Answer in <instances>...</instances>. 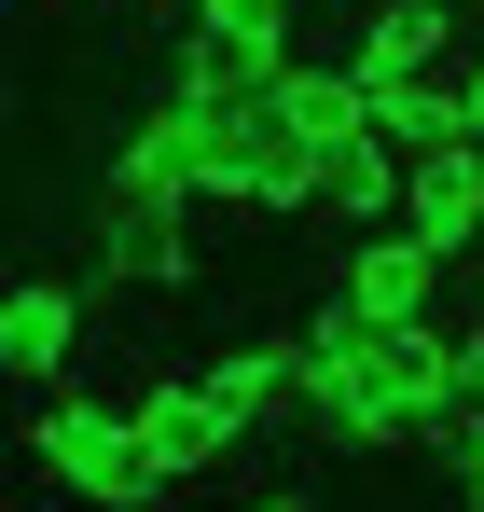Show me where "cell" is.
Wrapping results in <instances>:
<instances>
[{"instance_id": "5", "label": "cell", "mask_w": 484, "mask_h": 512, "mask_svg": "<svg viewBox=\"0 0 484 512\" xmlns=\"http://www.w3.org/2000/svg\"><path fill=\"white\" fill-rule=\"evenodd\" d=\"M125 416H139V443H153V471H166V485H208V471H222V457L249 443V429L208 402V374H153Z\"/></svg>"}, {"instance_id": "4", "label": "cell", "mask_w": 484, "mask_h": 512, "mask_svg": "<svg viewBox=\"0 0 484 512\" xmlns=\"http://www.w3.org/2000/svg\"><path fill=\"white\" fill-rule=\"evenodd\" d=\"M332 305H360V319H429V305H443V250H429L415 222H374V236H346V263H332Z\"/></svg>"}, {"instance_id": "8", "label": "cell", "mask_w": 484, "mask_h": 512, "mask_svg": "<svg viewBox=\"0 0 484 512\" xmlns=\"http://www.w3.org/2000/svg\"><path fill=\"white\" fill-rule=\"evenodd\" d=\"M402 222H415L443 263H457V250H484V139H443V153H415Z\"/></svg>"}, {"instance_id": "1", "label": "cell", "mask_w": 484, "mask_h": 512, "mask_svg": "<svg viewBox=\"0 0 484 512\" xmlns=\"http://www.w3.org/2000/svg\"><path fill=\"white\" fill-rule=\"evenodd\" d=\"M305 416L346 457H388V443H457L471 402H457V346L429 319H360V305H319L305 319Z\"/></svg>"}, {"instance_id": "2", "label": "cell", "mask_w": 484, "mask_h": 512, "mask_svg": "<svg viewBox=\"0 0 484 512\" xmlns=\"http://www.w3.org/2000/svg\"><path fill=\"white\" fill-rule=\"evenodd\" d=\"M28 457H42V485H56L70 512H153V499H166V471H153V443H139V416H125V402H83V388H42Z\"/></svg>"}, {"instance_id": "16", "label": "cell", "mask_w": 484, "mask_h": 512, "mask_svg": "<svg viewBox=\"0 0 484 512\" xmlns=\"http://www.w3.org/2000/svg\"><path fill=\"white\" fill-rule=\"evenodd\" d=\"M249 512H305V499H249Z\"/></svg>"}, {"instance_id": "12", "label": "cell", "mask_w": 484, "mask_h": 512, "mask_svg": "<svg viewBox=\"0 0 484 512\" xmlns=\"http://www.w3.org/2000/svg\"><path fill=\"white\" fill-rule=\"evenodd\" d=\"M360 70H374V84L457 70V14H443V0H374V14H360Z\"/></svg>"}, {"instance_id": "6", "label": "cell", "mask_w": 484, "mask_h": 512, "mask_svg": "<svg viewBox=\"0 0 484 512\" xmlns=\"http://www.w3.org/2000/svg\"><path fill=\"white\" fill-rule=\"evenodd\" d=\"M70 360H83V291L70 277H14L0 291V374L14 388H70Z\"/></svg>"}, {"instance_id": "3", "label": "cell", "mask_w": 484, "mask_h": 512, "mask_svg": "<svg viewBox=\"0 0 484 512\" xmlns=\"http://www.w3.org/2000/svg\"><path fill=\"white\" fill-rule=\"evenodd\" d=\"M97 277H125V291H180V277H194V194L111 180V208H97Z\"/></svg>"}, {"instance_id": "11", "label": "cell", "mask_w": 484, "mask_h": 512, "mask_svg": "<svg viewBox=\"0 0 484 512\" xmlns=\"http://www.w3.org/2000/svg\"><path fill=\"white\" fill-rule=\"evenodd\" d=\"M374 139H388V153H443V139H471V84H457V70H402V84H374Z\"/></svg>"}, {"instance_id": "13", "label": "cell", "mask_w": 484, "mask_h": 512, "mask_svg": "<svg viewBox=\"0 0 484 512\" xmlns=\"http://www.w3.org/2000/svg\"><path fill=\"white\" fill-rule=\"evenodd\" d=\"M194 28H222L249 70H263V97L291 84V0H194Z\"/></svg>"}, {"instance_id": "14", "label": "cell", "mask_w": 484, "mask_h": 512, "mask_svg": "<svg viewBox=\"0 0 484 512\" xmlns=\"http://www.w3.org/2000/svg\"><path fill=\"white\" fill-rule=\"evenodd\" d=\"M443 457H457V499H471V512H484V416H471V429H457V443H443Z\"/></svg>"}, {"instance_id": "9", "label": "cell", "mask_w": 484, "mask_h": 512, "mask_svg": "<svg viewBox=\"0 0 484 512\" xmlns=\"http://www.w3.org/2000/svg\"><path fill=\"white\" fill-rule=\"evenodd\" d=\"M402 180H415V153H388L374 125H360V139H332V153H319V222H346V236L402 222Z\"/></svg>"}, {"instance_id": "10", "label": "cell", "mask_w": 484, "mask_h": 512, "mask_svg": "<svg viewBox=\"0 0 484 512\" xmlns=\"http://www.w3.org/2000/svg\"><path fill=\"white\" fill-rule=\"evenodd\" d=\"M263 111H277V125H291V139H360V125H374V70H360V56H346V70H305V56H291V84L263 97Z\"/></svg>"}, {"instance_id": "18", "label": "cell", "mask_w": 484, "mask_h": 512, "mask_svg": "<svg viewBox=\"0 0 484 512\" xmlns=\"http://www.w3.org/2000/svg\"><path fill=\"white\" fill-rule=\"evenodd\" d=\"M291 14H305V0H291Z\"/></svg>"}, {"instance_id": "7", "label": "cell", "mask_w": 484, "mask_h": 512, "mask_svg": "<svg viewBox=\"0 0 484 512\" xmlns=\"http://www.w3.org/2000/svg\"><path fill=\"white\" fill-rule=\"evenodd\" d=\"M208 374V402L236 429H277V416H305V333H236L222 360H194Z\"/></svg>"}, {"instance_id": "17", "label": "cell", "mask_w": 484, "mask_h": 512, "mask_svg": "<svg viewBox=\"0 0 484 512\" xmlns=\"http://www.w3.org/2000/svg\"><path fill=\"white\" fill-rule=\"evenodd\" d=\"M471 305H484V263H471Z\"/></svg>"}, {"instance_id": "15", "label": "cell", "mask_w": 484, "mask_h": 512, "mask_svg": "<svg viewBox=\"0 0 484 512\" xmlns=\"http://www.w3.org/2000/svg\"><path fill=\"white\" fill-rule=\"evenodd\" d=\"M457 84H471V139H484V42H471V56H457Z\"/></svg>"}]
</instances>
